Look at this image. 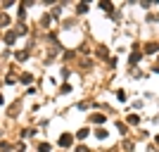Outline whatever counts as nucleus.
Listing matches in <instances>:
<instances>
[{"label":"nucleus","instance_id":"obj_1","mask_svg":"<svg viewBox=\"0 0 159 152\" xmlns=\"http://www.w3.org/2000/svg\"><path fill=\"white\" fill-rule=\"evenodd\" d=\"M71 143H74V136H71V133H62V136H60V145H62V148H69Z\"/></svg>","mask_w":159,"mask_h":152},{"label":"nucleus","instance_id":"obj_2","mask_svg":"<svg viewBox=\"0 0 159 152\" xmlns=\"http://www.w3.org/2000/svg\"><path fill=\"white\" fill-rule=\"evenodd\" d=\"M140 62V50H138V45H133V55H131V64H138Z\"/></svg>","mask_w":159,"mask_h":152},{"label":"nucleus","instance_id":"obj_3","mask_svg":"<svg viewBox=\"0 0 159 152\" xmlns=\"http://www.w3.org/2000/svg\"><path fill=\"white\" fill-rule=\"evenodd\" d=\"M14 38H17V31H10V33H5V43H7V45H12V43H14Z\"/></svg>","mask_w":159,"mask_h":152},{"label":"nucleus","instance_id":"obj_4","mask_svg":"<svg viewBox=\"0 0 159 152\" xmlns=\"http://www.w3.org/2000/svg\"><path fill=\"white\" fill-rule=\"evenodd\" d=\"M159 50V43H147L145 45V52H157Z\"/></svg>","mask_w":159,"mask_h":152},{"label":"nucleus","instance_id":"obj_5","mask_svg":"<svg viewBox=\"0 0 159 152\" xmlns=\"http://www.w3.org/2000/svg\"><path fill=\"white\" fill-rule=\"evenodd\" d=\"M128 124H131V126H138V124H140V117H138V114H128Z\"/></svg>","mask_w":159,"mask_h":152},{"label":"nucleus","instance_id":"obj_6","mask_svg":"<svg viewBox=\"0 0 159 152\" xmlns=\"http://www.w3.org/2000/svg\"><path fill=\"white\" fill-rule=\"evenodd\" d=\"M86 136H90V131H88V128H81V131L76 133V138H78V140H86Z\"/></svg>","mask_w":159,"mask_h":152},{"label":"nucleus","instance_id":"obj_7","mask_svg":"<svg viewBox=\"0 0 159 152\" xmlns=\"http://www.w3.org/2000/svg\"><path fill=\"white\" fill-rule=\"evenodd\" d=\"M50 150H52L50 143H40V145H38V152H50Z\"/></svg>","mask_w":159,"mask_h":152},{"label":"nucleus","instance_id":"obj_8","mask_svg":"<svg viewBox=\"0 0 159 152\" xmlns=\"http://www.w3.org/2000/svg\"><path fill=\"white\" fill-rule=\"evenodd\" d=\"M90 121H93V124H102V121H105V114H93Z\"/></svg>","mask_w":159,"mask_h":152},{"label":"nucleus","instance_id":"obj_9","mask_svg":"<svg viewBox=\"0 0 159 152\" xmlns=\"http://www.w3.org/2000/svg\"><path fill=\"white\" fill-rule=\"evenodd\" d=\"M100 10H105V12H112V2L102 0V2H100Z\"/></svg>","mask_w":159,"mask_h":152},{"label":"nucleus","instance_id":"obj_10","mask_svg":"<svg viewBox=\"0 0 159 152\" xmlns=\"http://www.w3.org/2000/svg\"><path fill=\"white\" fill-rule=\"evenodd\" d=\"M31 81H33V76H31V74H22V83H26V86H29Z\"/></svg>","mask_w":159,"mask_h":152},{"label":"nucleus","instance_id":"obj_11","mask_svg":"<svg viewBox=\"0 0 159 152\" xmlns=\"http://www.w3.org/2000/svg\"><path fill=\"white\" fill-rule=\"evenodd\" d=\"M26 57H29V52H26V50H22V52H17V60H19V62H24V60H26Z\"/></svg>","mask_w":159,"mask_h":152},{"label":"nucleus","instance_id":"obj_12","mask_svg":"<svg viewBox=\"0 0 159 152\" xmlns=\"http://www.w3.org/2000/svg\"><path fill=\"white\" fill-rule=\"evenodd\" d=\"M95 138H107V131H105V128H97V131H95Z\"/></svg>","mask_w":159,"mask_h":152},{"label":"nucleus","instance_id":"obj_13","mask_svg":"<svg viewBox=\"0 0 159 152\" xmlns=\"http://www.w3.org/2000/svg\"><path fill=\"white\" fill-rule=\"evenodd\" d=\"M116 97H119L121 102H126V97H128V95H126V91H116Z\"/></svg>","mask_w":159,"mask_h":152},{"label":"nucleus","instance_id":"obj_14","mask_svg":"<svg viewBox=\"0 0 159 152\" xmlns=\"http://www.w3.org/2000/svg\"><path fill=\"white\" fill-rule=\"evenodd\" d=\"M10 150V145H7V143H0V152H7Z\"/></svg>","mask_w":159,"mask_h":152},{"label":"nucleus","instance_id":"obj_15","mask_svg":"<svg viewBox=\"0 0 159 152\" xmlns=\"http://www.w3.org/2000/svg\"><path fill=\"white\" fill-rule=\"evenodd\" d=\"M76 152H88V148H86V145H78V148H76Z\"/></svg>","mask_w":159,"mask_h":152},{"label":"nucleus","instance_id":"obj_16","mask_svg":"<svg viewBox=\"0 0 159 152\" xmlns=\"http://www.w3.org/2000/svg\"><path fill=\"white\" fill-rule=\"evenodd\" d=\"M157 145H159V136H157Z\"/></svg>","mask_w":159,"mask_h":152}]
</instances>
